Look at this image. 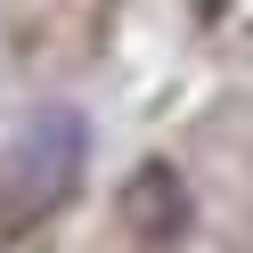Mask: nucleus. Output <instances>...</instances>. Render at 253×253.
<instances>
[{"mask_svg":"<svg viewBox=\"0 0 253 253\" xmlns=\"http://www.w3.org/2000/svg\"><path fill=\"white\" fill-rule=\"evenodd\" d=\"M82 180V123L74 115H33L0 147V237L49 220Z\"/></svg>","mask_w":253,"mask_h":253,"instance_id":"1","label":"nucleus"},{"mask_svg":"<svg viewBox=\"0 0 253 253\" xmlns=\"http://www.w3.org/2000/svg\"><path fill=\"white\" fill-rule=\"evenodd\" d=\"M115 229H131L139 245H171V237L188 229V188L171 180L164 164H147V171L115 196Z\"/></svg>","mask_w":253,"mask_h":253,"instance_id":"2","label":"nucleus"}]
</instances>
